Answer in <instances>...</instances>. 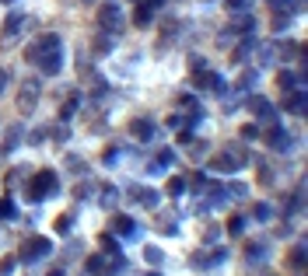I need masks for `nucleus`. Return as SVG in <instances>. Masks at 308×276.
<instances>
[{
    "mask_svg": "<svg viewBox=\"0 0 308 276\" xmlns=\"http://www.w3.org/2000/svg\"><path fill=\"white\" fill-rule=\"evenodd\" d=\"M56 186H60V178H56V171H39L32 182H28V200L32 203H42V200H49L53 193H56Z\"/></svg>",
    "mask_w": 308,
    "mask_h": 276,
    "instance_id": "f257e3e1",
    "label": "nucleus"
},
{
    "mask_svg": "<svg viewBox=\"0 0 308 276\" xmlns=\"http://www.w3.org/2000/svg\"><path fill=\"white\" fill-rule=\"evenodd\" d=\"M98 25H102L109 35H119V32H123V25H126V21H123L119 4H105V7L98 11Z\"/></svg>",
    "mask_w": 308,
    "mask_h": 276,
    "instance_id": "f03ea898",
    "label": "nucleus"
},
{
    "mask_svg": "<svg viewBox=\"0 0 308 276\" xmlns=\"http://www.w3.org/2000/svg\"><path fill=\"white\" fill-rule=\"evenodd\" d=\"M35 67H39L42 77H56V73L63 70V46H56V49H49L46 56H39V60H35Z\"/></svg>",
    "mask_w": 308,
    "mask_h": 276,
    "instance_id": "7ed1b4c3",
    "label": "nucleus"
},
{
    "mask_svg": "<svg viewBox=\"0 0 308 276\" xmlns=\"http://www.w3.org/2000/svg\"><path fill=\"white\" fill-rule=\"evenodd\" d=\"M49 252H53V241H49V238H32V241H25L21 259H25V262H39V259H46Z\"/></svg>",
    "mask_w": 308,
    "mask_h": 276,
    "instance_id": "20e7f679",
    "label": "nucleus"
},
{
    "mask_svg": "<svg viewBox=\"0 0 308 276\" xmlns=\"http://www.w3.org/2000/svg\"><path fill=\"white\" fill-rule=\"evenodd\" d=\"M242 161H245V154L235 147V150H224V154H217V157L210 161V168H214V171H224V175H231V171H238V168H242Z\"/></svg>",
    "mask_w": 308,
    "mask_h": 276,
    "instance_id": "39448f33",
    "label": "nucleus"
},
{
    "mask_svg": "<svg viewBox=\"0 0 308 276\" xmlns=\"http://www.w3.org/2000/svg\"><path fill=\"white\" fill-rule=\"evenodd\" d=\"M56 46H63V42H60V35H42L39 42H32V46L25 49V60H28V63H35L39 56H46V53H49V49H56Z\"/></svg>",
    "mask_w": 308,
    "mask_h": 276,
    "instance_id": "423d86ee",
    "label": "nucleus"
},
{
    "mask_svg": "<svg viewBox=\"0 0 308 276\" xmlns=\"http://www.w3.org/2000/svg\"><path fill=\"white\" fill-rule=\"evenodd\" d=\"M39 80H28L25 87H21V95H18V112H32L35 109V102H39Z\"/></svg>",
    "mask_w": 308,
    "mask_h": 276,
    "instance_id": "0eeeda50",
    "label": "nucleus"
},
{
    "mask_svg": "<svg viewBox=\"0 0 308 276\" xmlns=\"http://www.w3.org/2000/svg\"><path fill=\"white\" fill-rule=\"evenodd\" d=\"M249 112H252L256 119H263V123H273V119H277V109H273L263 95H256V98L249 102Z\"/></svg>",
    "mask_w": 308,
    "mask_h": 276,
    "instance_id": "6e6552de",
    "label": "nucleus"
},
{
    "mask_svg": "<svg viewBox=\"0 0 308 276\" xmlns=\"http://www.w3.org/2000/svg\"><path fill=\"white\" fill-rule=\"evenodd\" d=\"M266 143L273 147V150H291V133L284 130V126H270V137H266Z\"/></svg>",
    "mask_w": 308,
    "mask_h": 276,
    "instance_id": "1a4fd4ad",
    "label": "nucleus"
},
{
    "mask_svg": "<svg viewBox=\"0 0 308 276\" xmlns=\"http://www.w3.org/2000/svg\"><path fill=\"white\" fill-rule=\"evenodd\" d=\"M305 105H308L305 91H287V98H284V109H287V112H294V116H305Z\"/></svg>",
    "mask_w": 308,
    "mask_h": 276,
    "instance_id": "9d476101",
    "label": "nucleus"
},
{
    "mask_svg": "<svg viewBox=\"0 0 308 276\" xmlns=\"http://www.w3.org/2000/svg\"><path fill=\"white\" fill-rule=\"evenodd\" d=\"M133 200H137V203H140V207H144V210H154V207H158V203H161V196H158V189H137V196H133Z\"/></svg>",
    "mask_w": 308,
    "mask_h": 276,
    "instance_id": "9b49d317",
    "label": "nucleus"
},
{
    "mask_svg": "<svg viewBox=\"0 0 308 276\" xmlns=\"http://www.w3.org/2000/svg\"><path fill=\"white\" fill-rule=\"evenodd\" d=\"M25 21H28V18H25L21 11H14V14H11V18L4 21V39H11V35H18V28H21Z\"/></svg>",
    "mask_w": 308,
    "mask_h": 276,
    "instance_id": "f8f14e48",
    "label": "nucleus"
},
{
    "mask_svg": "<svg viewBox=\"0 0 308 276\" xmlns=\"http://www.w3.org/2000/svg\"><path fill=\"white\" fill-rule=\"evenodd\" d=\"M196 87H207V91H221V77H217L214 70H203V73L196 77Z\"/></svg>",
    "mask_w": 308,
    "mask_h": 276,
    "instance_id": "ddd939ff",
    "label": "nucleus"
},
{
    "mask_svg": "<svg viewBox=\"0 0 308 276\" xmlns=\"http://www.w3.org/2000/svg\"><path fill=\"white\" fill-rule=\"evenodd\" d=\"M112 231L123 234V238H133V234H137V227H133L130 217H112Z\"/></svg>",
    "mask_w": 308,
    "mask_h": 276,
    "instance_id": "4468645a",
    "label": "nucleus"
},
{
    "mask_svg": "<svg viewBox=\"0 0 308 276\" xmlns=\"http://www.w3.org/2000/svg\"><path fill=\"white\" fill-rule=\"evenodd\" d=\"M151 14H154V7L140 4V7L133 11V25H137V28H147V25H151Z\"/></svg>",
    "mask_w": 308,
    "mask_h": 276,
    "instance_id": "2eb2a0df",
    "label": "nucleus"
},
{
    "mask_svg": "<svg viewBox=\"0 0 308 276\" xmlns=\"http://www.w3.org/2000/svg\"><path fill=\"white\" fill-rule=\"evenodd\" d=\"M298 84H301V77H298V73L280 70V91H298Z\"/></svg>",
    "mask_w": 308,
    "mask_h": 276,
    "instance_id": "dca6fc26",
    "label": "nucleus"
},
{
    "mask_svg": "<svg viewBox=\"0 0 308 276\" xmlns=\"http://www.w3.org/2000/svg\"><path fill=\"white\" fill-rule=\"evenodd\" d=\"M130 133H133V137H151L154 126L147 123V119H133V123H130Z\"/></svg>",
    "mask_w": 308,
    "mask_h": 276,
    "instance_id": "f3484780",
    "label": "nucleus"
},
{
    "mask_svg": "<svg viewBox=\"0 0 308 276\" xmlns=\"http://www.w3.org/2000/svg\"><path fill=\"white\" fill-rule=\"evenodd\" d=\"M11 217H18V207H14L11 196H4V200H0V220H11Z\"/></svg>",
    "mask_w": 308,
    "mask_h": 276,
    "instance_id": "a211bd4d",
    "label": "nucleus"
},
{
    "mask_svg": "<svg viewBox=\"0 0 308 276\" xmlns=\"http://www.w3.org/2000/svg\"><path fill=\"white\" fill-rule=\"evenodd\" d=\"M252 49H256V39H245V42H242V46H238V49H235V60H238V63H245V60H249V53H252Z\"/></svg>",
    "mask_w": 308,
    "mask_h": 276,
    "instance_id": "6ab92c4d",
    "label": "nucleus"
},
{
    "mask_svg": "<svg viewBox=\"0 0 308 276\" xmlns=\"http://www.w3.org/2000/svg\"><path fill=\"white\" fill-rule=\"evenodd\" d=\"M245 224H249L245 217H231V220H228V234H231V238H238V234H245Z\"/></svg>",
    "mask_w": 308,
    "mask_h": 276,
    "instance_id": "aec40b11",
    "label": "nucleus"
},
{
    "mask_svg": "<svg viewBox=\"0 0 308 276\" xmlns=\"http://www.w3.org/2000/svg\"><path fill=\"white\" fill-rule=\"evenodd\" d=\"M88 273L91 276H105V259H102V255H91V259H88Z\"/></svg>",
    "mask_w": 308,
    "mask_h": 276,
    "instance_id": "412c9836",
    "label": "nucleus"
},
{
    "mask_svg": "<svg viewBox=\"0 0 308 276\" xmlns=\"http://www.w3.org/2000/svg\"><path fill=\"white\" fill-rule=\"evenodd\" d=\"M77 105H81V95H70V98H67V105H63V112H60V119H63V123L77 112Z\"/></svg>",
    "mask_w": 308,
    "mask_h": 276,
    "instance_id": "4be33fe9",
    "label": "nucleus"
},
{
    "mask_svg": "<svg viewBox=\"0 0 308 276\" xmlns=\"http://www.w3.org/2000/svg\"><path fill=\"white\" fill-rule=\"evenodd\" d=\"M53 231H56L60 238H63V234H70V217H56V220H53Z\"/></svg>",
    "mask_w": 308,
    "mask_h": 276,
    "instance_id": "5701e85b",
    "label": "nucleus"
},
{
    "mask_svg": "<svg viewBox=\"0 0 308 276\" xmlns=\"http://www.w3.org/2000/svg\"><path fill=\"white\" fill-rule=\"evenodd\" d=\"M256 84H259V70H249V73L242 77V84H238V87H245V91H249V87H256Z\"/></svg>",
    "mask_w": 308,
    "mask_h": 276,
    "instance_id": "b1692460",
    "label": "nucleus"
},
{
    "mask_svg": "<svg viewBox=\"0 0 308 276\" xmlns=\"http://www.w3.org/2000/svg\"><path fill=\"white\" fill-rule=\"evenodd\" d=\"M287 25H291V14H280V11H277V18H273V28H277V32H287Z\"/></svg>",
    "mask_w": 308,
    "mask_h": 276,
    "instance_id": "393cba45",
    "label": "nucleus"
},
{
    "mask_svg": "<svg viewBox=\"0 0 308 276\" xmlns=\"http://www.w3.org/2000/svg\"><path fill=\"white\" fill-rule=\"evenodd\" d=\"M256 168H259V182H263V186H270V182H273V171H270V164H263V161H259Z\"/></svg>",
    "mask_w": 308,
    "mask_h": 276,
    "instance_id": "a878e982",
    "label": "nucleus"
},
{
    "mask_svg": "<svg viewBox=\"0 0 308 276\" xmlns=\"http://www.w3.org/2000/svg\"><path fill=\"white\" fill-rule=\"evenodd\" d=\"M182 189H186L182 178H168V196H182Z\"/></svg>",
    "mask_w": 308,
    "mask_h": 276,
    "instance_id": "bb28decb",
    "label": "nucleus"
},
{
    "mask_svg": "<svg viewBox=\"0 0 308 276\" xmlns=\"http://www.w3.org/2000/svg\"><path fill=\"white\" fill-rule=\"evenodd\" d=\"M291 266H294V269H301V266H305V245H298V248H294V255H291Z\"/></svg>",
    "mask_w": 308,
    "mask_h": 276,
    "instance_id": "cd10ccee",
    "label": "nucleus"
},
{
    "mask_svg": "<svg viewBox=\"0 0 308 276\" xmlns=\"http://www.w3.org/2000/svg\"><path fill=\"white\" fill-rule=\"evenodd\" d=\"M144 259H147L151 266H161V248H144Z\"/></svg>",
    "mask_w": 308,
    "mask_h": 276,
    "instance_id": "c85d7f7f",
    "label": "nucleus"
},
{
    "mask_svg": "<svg viewBox=\"0 0 308 276\" xmlns=\"http://www.w3.org/2000/svg\"><path fill=\"white\" fill-rule=\"evenodd\" d=\"M18 266V259H0V276H11Z\"/></svg>",
    "mask_w": 308,
    "mask_h": 276,
    "instance_id": "c756f323",
    "label": "nucleus"
},
{
    "mask_svg": "<svg viewBox=\"0 0 308 276\" xmlns=\"http://www.w3.org/2000/svg\"><path fill=\"white\" fill-rule=\"evenodd\" d=\"M242 137H245V140H259V126H256V123L242 126Z\"/></svg>",
    "mask_w": 308,
    "mask_h": 276,
    "instance_id": "7c9ffc66",
    "label": "nucleus"
},
{
    "mask_svg": "<svg viewBox=\"0 0 308 276\" xmlns=\"http://www.w3.org/2000/svg\"><path fill=\"white\" fill-rule=\"evenodd\" d=\"M231 196H235V200H242V196H245V186H242V182H235V186H231Z\"/></svg>",
    "mask_w": 308,
    "mask_h": 276,
    "instance_id": "2f4dec72",
    "label": "nucleus"
},
{
    "mask_svg": "<svg viewBox=\"0 0 308 276\" xmlns=\"http://www.w3.org/2000/svg\"><path fill=\"white\" fill-rule=\"evenodd\" d=\"M7 80H11V70L0 67V95H4V87H7Z\"/></svg>",
    "mask_w": 308,
    "mask_h": 276,
    "instance_id": "473e14b6",
    "label": "nucleus"
},
{
    "mask_svg": "<svg viewBox=\"0 0 308 276\" xmlns=\"http://www.w3.org/2000/svg\"><path fill=\"white\" fill-rule=\"evenodd\" d=\"M256 217H259V220H266V217H270V207H266V203H259V207H256Z\"/></svg>",
    "mask_w": 308,
    "mask_h": 276,
    "instance_id": "72a5a7b5",
    "label": "nucleus"
},
{
    "mask_svg": "<svg viewBox=\"0 0 308 276\" xmlns=\"http://www.w3.org/2000/svg\"><path fill=\"white\" fill-rule=\"evenodd\" d=\"M287 4H291V0H270V7H273V11H280V7H287Z\"/></svg>",
    "mask_w": 308,
    "mask_h": 276,
    "instance_id": "f704fd0d",
    "label": "nucleus"
},
{
    "mask_svg": "<svg viewBox=\"0 0 308 276\" xmlns=\"http://www.w3.org/2000/svg\"><path fill=\"white\" fill-rule=\"evenodd\" d=\"M161 4H165V0H147V7H161Z\"/></svg>",
    "mask_w": 308,
    "mask_h": 276,
    "instance_id": "c9c22d12",
    "label": "nucleus"
},
{
    "mask_svg": "<svg viewBox=\"0 0 308 276\" xmlns=\"http://www.w3.org/2000/svg\"><path fill=\"white\" fill-rule=\"evenodd\" d=\"M49 276H63V269H53V273H49Z\"/></svg>",
    "mask_w": 308,
    "mask_h": 276,
    "instance_id": "e433bc0d",
    "label": "nucleus"
},
{
    "mask_svg": "<svg viewBox=\"0 0 308 276\" xmlns=\"http://www.w3.org/2000/svg\"><path fill=\"white\" fill-rule=\"evenodd\" d=\"M4 4H14V0H4Z\"/></svg>",
    "mask_w": 308,
    "mask_h": 276,
    "instance_id": "4c0bfd02",
    "label": "nucleus"
},
{
    "mask_svg": "<svg viewBox=\"0 0 308 276\" xmlns=\"http://www.w3.org/2000/svg\"><path fill=\"white\" fill-rule=\"evenodd\" d=\"M242 4H249V0H242Z\"/></svg>",
    "mask_w": 308,
    "mask_h": 276,
    "instance_id": "58836bf2",
    "label": "nucleus"
}]
</instances>
